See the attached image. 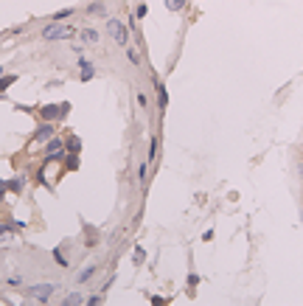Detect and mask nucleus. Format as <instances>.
Segmentation results:
<instances>
[{
    "mask_svg": "<svg viewBox=\"0 0 303 306\" xmlns=\"http://www.w3.org/2000/svg\"><path fill=\"white\" fill-rule=\"evenodd\" d=\"M166 9L168 12H182L185 9V0H166Z\"/></svg>",
    "mask_w": 303,
    "mask_h": 306,
    "instance_id": "10",
    "label": "nucleus"
},
{
    "mask_svg": "<svg viewBox=\"0 0 303 306\" xmlns=\"http://www.w3.org/2000/svg\"><path fill=\"white\" fill-rule=\"evenodd\" d=\"M20 284H22L20 275H11V278H9V286H20Z\"/></svg>",
    "mask_w": 303,
    "mask_h": 306,
    "instance_id": "23",
    "label": "nucleus"
},
{
    "mask_svg": "<svg viewBox=\"0 0 303 306\" xmlns=\"http://www.w3.org/2000/svg\"><path fill=\"white\" fill-rule=\"evenodd\" d=\"M51 135H54V126H51V124H42L40 129H37L34 141H51Z\"/></svg>",
    "mask_w": 303,
    "mask_h": 306,
    "instance_id": "7",
    "label": "nucleus"
},
{
    "mask_svg": "<svg viewBox=\"0 0 303 306\" xmlns=\"http://www.w3.org/2000/svg\"><path fill=\"white\" fill-rule=\"evenodd\" d=\"M81 301H84V298H81V295H76V292H73V295H67V298H65V304H70V306L81 304Z\"/></svg>",
    "mask_w": 303,
    "mask_h": 306,
    "instance_id": "18",
    "label": "nucleus"
},
{
    "mask_svg": "<svg viewBox=\"0 0 303 306\" xmlns=\"http://www.w3.org/2000/svg\"><path fill=\"white\" fill-rule=\"evenodd\" d=\"M155 84H157V107H160V110H166V104H168V93H166V87H163L160 82H155Z\"/></svg>",
    "mask_w": 303,
    "mask_h": 306,
    "instance_id": "8",
    "label": "nucleus"
},
{
    "mask_svg": "<svg viewBox=\"0 0 303 306\" xmlns=\"http://www.w3.org/2000/svg\"><path fill=\"white\" fill-rule=\"evenodd\" d=\"M107 34H110V40L115 42V45H129V28L121 23V20H115V17H110L107 20Z\"/></svg>",
    "mask_w": 303,
    "mask_h": 306,
    "instance_id": "2",
    "label": "nucleus"
},
{
    "mask_svg": "<svg viewBox=\"0 0 303 306\" xmlns=\"http://www.w3.org/2000/svg\"><path fill=\"white\" fill-rule=\"evenodd\" d=\"M76 166H79V158L70 152V158H67V169H76Z\"/></svg>",
    "mask_w": 303,
    "mask_h": 306,
    "instance_id": "22",
    "label": "nucleus"
},
{
    "mask_svg": "<svg viewBox=\"0 0 303 306\" xmlns=\"http://www.w3.org/2000/svg\"><path fill=\"white\" fill-rule=\"evenodd\" d=\"M0 76H3V70H0Z\"/></svg>",
    "mask_w": 303,
    "mask_h": 306,
    "instance_id": "25",
    "label": "nucleus"
},
{
    "mask_svg": "<svg viewBox=\"0 0 303 306\" xmlns=\"http://www.w3.org/2000/svg\"><path fill=\"white\" fill-rule=\"evenodd\" d=\"M54 261H56V264H59V267H67V259H65V253H62V250H59V247L54 250Z\"/></svg>",
    "mask_w": 303,
    "mask_h": 306,
    "instance_id": "16",
    "label": "nucleus"
},
{
    "mask_svg": "<svg viewBox=\"0 0 303 306\" xmlns=\"http://www.w3.org/2000/svg\"><path fill=\"white\" fill-rule=\"evenodd\" d=\"M79 68H81V79H93V65H90V62L79 59Z\"/></svg>",
    "mask_w": 303,
    "mask_h": 306,
    "instance_id": "9",
    "label": "nucleus"
},
{
    "mask_svg": "<svg viewBox=\"0 0 303 306\" xmlns=\"http://www.w3.org/2000/svg\"><path fill=\"white\" fill-rule=\"evenodd\" d=\"M104 12V3H93V6H87V14H101Z\"/></svg>",
    "mask_w": 303,
    "mask_h": 306,
    "instance_id": "21",
    "label": "nucleus"
},
{
    "mask_svg": "<svg viewBox=\"0 0 303 306\" xmlns=\"http://www.w3.org/2000/svg\"><path fill=\"white\" fill-rule=\"evenodd\" d=\"M54 289H56V284H37V286H28L25 295H28V298H37V301H42V304H45V301L54 295Z\"/></svg>",
    "mask_w": 303,
    "mask_h": 306,
    "instance_id": "3",
    "label": "nucleus"
},
{
    "mask_svg": "<svg viewBox=\"0 0 303 306\" xmlns=\"http://www.w3.org/2000/svg\"><path fill=\"white\" fill-rule=\"evenodd\" d=\"M93 272H96V267H84V270L79 272V278H76V281H79V284H87L90 278H93Z\"/></svg>",
    "mask_w": 303,
    "mask_h": 306,
    "instance_id": "11",
    "label": "nucleus"
},
{
    "mask_svg": "<svg viewBox=\"0 0 303 306\" xmlns=\"http://www.w3.org/2000/svg\"><path fill=\"white\" fill-rule=\"evenodd\" d=\"M126 59H129L132 65H141V54H138L135 48H129V45H126Z\"/></svg>",
    "mask_w": 303,
    "mask_h": 306,
    "instance_id": "14",
    "label": "nucleus"
},
{
    "mask_svg": "<svg viewBox=\"0 0 303 306\" xmlns=\"http://www.w3.org/2000/svg\"><path fill=\"white\" fill-rule=\"evenodd\" d=\"M6 188H9V185H6V183H0V203H3V194H6Z\"/></svg>",
    "mask_w": 303,
    "mask_h": 306,
    "instance_id": "24",
    "label": "nucleus"
},
{
    "mask_svg": "<svg viewBox=\"0 0 303 306\" xmlns=\"http://www.w3.org/2000/svg\"><path fill=\"white\" fill-rule=\"evenodd\" d=\"M14 79H17V76H3V79H0V93L6 90V87H11V84H14Z\"/></svg>",
    "mask_w": 303,
    "mask_h": 306,
    "instance_id": "17",
    "label": "nucleus"
},
{
    "mask_svg": "<svg viewBox=\"0 0 303 306\" xmlns=\"http://www.w3.org/2000/svg\"><path fill=\"white\" fill-rule=\"evenodd\" d=\"M76 34L70 25H65V23H51V25H45L42 28V40L45 42H56V40H70V37Z\"/></svg>",
    "mask_w": 303,
    "mask_h": 306,
    "instance_id": "1",
    "label": "nucleus"
},
{
    "mask_svg": "<svg viewBox=\"0 0 303 306\" xmlns=\"http://www.w3.org/2000/svg\"><path fill=\"white\" fill-rule=\"evenodd\" d=\"M65 113H67V104H65V107H54V104L42 107V118H45V121H54L56 115H65Z\"/></svg>",
    "mask_w": 303,
    "mask_h": 306,
    "instance_id": "5",
    "label": "nucleus"
},
{
    "mask_svg": "<svg viewBox=\"0 0 303 306\" xmlns=\"http://www.w3.org/2000/svg\"><path fill=\"white\" fill-rule=\"evenodd\" d=\"M6 185H9L11 191H17V194H20V191H22V177H11V180L6 183Z\"/></svg>",
    "mask_w": 303,
    "mask_h": 306,
    "instance_id": "15",
    "label": "nucleus"
},
{
    "mask_svg": "<svg viewBox=\"0 0 303 306\" xmlns=\"http://www.w3.org/2000/svg\"><path fill=\"white\" fill-rule=\"evenodd\" d=\"M146 14H149V9H146V3H141V6L135 9V17H138V20H143Z\"/></svg>",
    "mask_w": 303,
    "mask_h": 306,
    "instance_id": "19",
    "label": "nucleus"
},
{
    "mask_svg": "<svg viewBox=\"0 0 303 306\" xmlns=\"http://www.w3.org/2000/svg\"><path fill=\"white\" fill-rule=\"evenodd\" d=\"M73 14H76V9H62V12L54 14V20L56 23H62V20H67V17H73Z\"/></svg>",
    "mask_w": 303,
    "mask_h": 306,
    "instance_id": "12",
    "label": "nucleus"
},
{
    "mask_svg": "<svg viewBox=\"0 0 303 306\" xmlns=\"http://www.w3.org/2000/svg\"><path fill=\"white\" fill-rule=\"evenodd\" d=\"M99 40H101V34L96 28H84V31H81V42H84V45H96Z\"/></svg>",
    "mask_w": 303,
    "mask_h": 306,
    "instance_id": "6",
    "label": "nucleus"
},
{
    "mask_svg": "<svg viewBox=\"0 0 303 306\" xmlns=\"http://www.w3.org/2000/svg\"><path fill=\"white\" fill-rule=\"evenodd\" d=\"M143 259H146V253H143V247H135V264H143Z\"/></svg>",
    "mask_w": 303,
    "mask_h": 306,
    "instance_id": "20",
    "label": "nucleus"
},
{
    "mask_svg": "<svg viewBox=\"0 0 303 306\" xmlns=\"http://www.w3.org/2000/svg\"><path fill=\"white\" fill-rule=\"evenodd\" d=\"M45 158H48V160L65 158V143H62V141H56V138H51V141H48V146H45Z\"/></svg>",
    "mask_w": 303,
    "mask_h": 306,
    "instance_id": "4",
    "label": "nucleus"
},
{
    "mask_svg": "<svg viewBox=\"0 0 303 306\" xmlns=\"http://www.w3.org/2000/svg\"><path fill=\"white\" fill-rule=\"evenodd\" d=\"M67 152L79 155V152H81V141H79V138H70V141H67Z\"/></svg>",
    "mask_w": 303,
    "mask_h": 306,
    "instance_id": "13",
    "label": "nucleus"
}]
</instances>
